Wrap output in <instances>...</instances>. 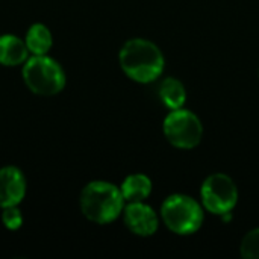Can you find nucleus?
Returning <instances> with one entry per match:
<instances>
[{
    "mask_svg": "<svg viewBox=\"0 0 259 259\" xmlns=\"http://www.w3.org/2000/svg\"><path fill=\"white\" fill-rule=\"evenodd\" d=\"M161 219L176 235H191L202 228L203 206L187 194H171L161 205Z\"/></svg>",
    "mask_w": 259,
    "mask_h": 259,
    "instance_id": "nucleus-3",
    "label": "nucleus"
},
{
    "mask_svg": "<svg viewBox=\"0 0 259 259\" xmlns=\"http://www.w3.org/2000/svg\"><path fill=\"white\" fill-rule=\"evenodd\" d=\"M202 206L215 215L232 212L238 202V188L235 182L225 173L209 175L200 188Z\"/></svg>",
    "mask_w": 259,
    "mask_h": 259,
    "instance_id": "nucleus-6",
    "label": "nucleus"
},
{
    "mask_svg": "<svg viewBox=\"0 0 259 259\" xmlns=\"http://www.w3.org/2000/svg\"><path fill=\"white\" fill-rule=\"evenodd\" d=\"M26 196V178L14 165L0 168V208L18 206Z\"/></svg>",
    "mask_w": 259,
    "mask_h": 259,
    "instance_id": "nucleus-8",
    "label": "nucleus"
},
{
    "mask_svg": "<svg viewBox=\"0 0 259 259\" xmlns=\"http://www.w3.org/2000/svg\"><path fill=\"white\" fill-rule=\"evenodd\" d=\"M118 61L124 74L138 83H150L156 80L162 74L165 65L161 49L144 38H132L126 41L118 53Z\"/></svg>",
    "mask_w": 259,
    "mask_h": 259,
    "instance_id": "nucleus-1",
    "label": "nucleus"
},
{
    "mask_svg": "<svg viewBox=\"0 0 259 259\" xmlns=\"http://www.w3.org/2000/svg\"><path fill=\"white\" fill-rule=\"evenodd\" d=\"M241 256L246 259H259V228L247 232L240 246Z\"/></svg>",
    "mask_w": 259,
    "mask_h": 259,
    "instance_id": "nucleus-13",
    "label": "nucleus"
},
{
    "mask_svg": "<svg viewBox=\"0 0 259 259\" xmlns=\"http://www.w3.org/2000/svg\"><path fill=\"white\" fill-rule=\"evenodd\" d=\"M79 205L87 220L96 225H109L123 214L124 199L114 184L93 181L82 190Z\"/></svg>",
    "mask_w": 259,
    "mask_h": 259,
    "instance_id": "nucleus-2",
    "label": "nucleus"
},
{
    "mask_svg": "<svg viewBox=\"0 0 259 259\" xmlns=\"http://www.w3.org/2000/svg\"><path fill=\"white\" fill-rule=\"evenodd\" d=\"M24 42L32 55H47L53 44L52 32L42 23H35L29 27Z\"/></svg>",
    "mask_w": 259,
    "mask_h": 259,
    "instance_id": "nucleus-11",
    "label": "nucleus"
},
{
    "mask_svg": "<svg viewBox=\"0 0 259 259\" xmlns=\"http://www.w3.org/2000/svg\"><path fill=\"white\" fill-rule=\"evenodd\" d=\"M2 222H3V225H5L6 229H9V231H17V229H20L21 225H23V214H21V211H20L17 206L3 208Z\"/></svg>",
    "mask_w": 259,
    "mask_h": 259,
    "instance_id": "nucleus-14",
    "label": "nucleus"
},
{
    "mask_svg": "<svg viewBox=\"0 0 259 259\" xmlns=\"http://www.w3.org/2000/svg\"><path fill=\"white\" fill-rule=\"evenodd\" d=\"M126 228L138 237H152L159 226V219L152 206L144 202H131L123 209Z\"/></svg>",
    "mask_w": 259,
    "mask_h": 259,
    "instance_id": "nucleus-7",
    "label": "nucleus"
},
{
    "mask_svg": "<svg viewBox=\"0 0 259 259\" xmlns=\"http://www.w3.org/2000/svg\"><path fill=\"white\" fill-rule=\"evenodd\" d=\"M120 191L123 194L124 202L127 203L144 202L152 193V181L143 173H135L123 181Z\"/></svg>",
    "mask_w": 259,
    "mask_h": 259,
    "instance_id": "nucleus-10",
    "label": "nucleus"
},
{
    "mask_svg": "<svg viewBox=\"0 0 259 259\" xmlns=\"http://www.w3.org/2000/svg\"><path fill=\"white\" fill-rule=\"evenodd\" d=\"M159 99L168 109H179L187 100V90L176 77H167L159 87Z\"/></svg>",
    "mask_w": 259,
    "mask_h": 259,
    "instance_id": "nucleus-12",
    "label": "nucleus"
},
{
    "mask_svg": "<svg viewBox=\"0 0 259 259\" xmlns=\"http://www.w3.org/2000/svg\"><path fill=\"white\" fill-rule=\"evenodd\" d=\"M29 58V49L26 42L15 35L0 36V64L5 67L21 65Z\"/></svg>",
    "mask_w": 259,
    "mask_h": 259,
    "instance_id": "nucleus-9",
    "label": "nucleus"
},
{
    "mask_svg": "<svg viewBox=\"0 0 259 259\" xmlns=\"http://www.w3.org/2000/svg\"><path fill=\"white\" fill-rule=\"evenodd\" d=\"M26 87L38 96H55L65 87V73L58 61L47 55H32L23 67Z\"/></svg>",
    "mask_w": 259,
    "mask_h": 259,
    "instance_id": "nucleus-4",
    "label": "nucleus"
},
{
    "mask_svg": "<svg viewBox=\"0 0 259 259\" xmlns=\"http://www.w3.org/2000/svg\"><path fill=\"white\" fill-rule=\"evenodd\" d=\"M167 141L182 150H190L199 146L203 137V126L199 117L190 109H171L162 124Z\"/></svg>",
    "mask_w": 259,
    "mask_h": 259,
    "instance_id": "nucleus-5",
    "label": "nucleus"
}]
</instances>
